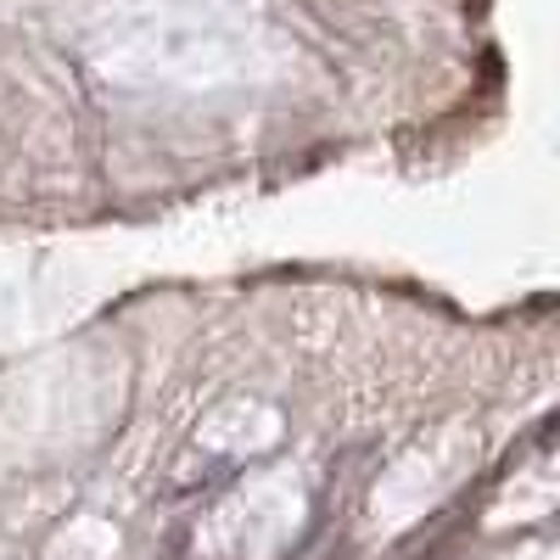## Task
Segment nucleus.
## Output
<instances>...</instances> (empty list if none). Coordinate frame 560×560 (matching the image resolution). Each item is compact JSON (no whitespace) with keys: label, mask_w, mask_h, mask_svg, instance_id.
<instances>
[]
</instances>
